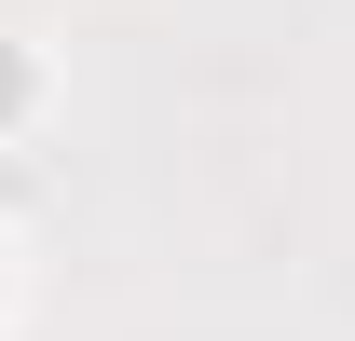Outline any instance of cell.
<instances>
[{"instance_id":"1","label":"cell","mask_w":355,"mask_h":341,"mask_svg":"<svg viewBox=\"0 0 355 341\" xmlns=\"http://www.w3.org/2000/svg\"><path fill=\"white\" fill-rule=\"evenodd\" d=\"M14 96H28V69H14V55H0V110H14Z\"/></svg>"}]
</instances>
